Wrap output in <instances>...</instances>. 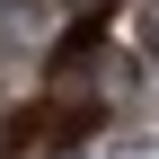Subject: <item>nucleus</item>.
Listing matches in <instances>:
<instances>
[{"label": "nucleus", "mask_w": 159, "mask_h": 159, "mask_svg": "<svg viewBox=\"0 0 159 159\" xmlns=\"http://www.w3.org/2000/svg\"><path fill=\"white\" fill-rule=\"evenodd\" d=\"M124 159H159V142H142V150H124Z\"/></svg>", "instance_id": "obj_1"}, {"label": "nucleus", "mask_w": 159, "mask_h": 159, "mask_svg": "<svg viewBox=\"0 0 159 159\" xmlns=\"http://www.w3.org/2000/svg\"><path fill=\"white\" fill-rule=\"evenodd\" d=\"M150 44H159V9H150Z\"/></svg>", "instance_id": "obj_2"}]
</instances>
